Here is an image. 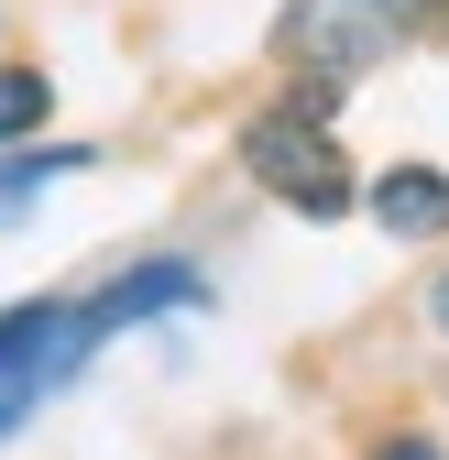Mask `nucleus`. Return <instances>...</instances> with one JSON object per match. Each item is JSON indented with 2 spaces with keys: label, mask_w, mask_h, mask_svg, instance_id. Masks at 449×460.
Instances as JSON below:
<instances>
[{
  "label": "nucleus",
  "mask_w": 449,
  "mask_h": 460,
  "mask_svg": "<svg viewBox=\"0 0 449 460\" xmlns=\"http://www.w3.org/2000/svg\"><path fill=\"white\" fill-rule=\"evenodd\" d=\"M438 0H286V22H274V55L307 77H362L373 55H395Z\"/></svg>",
  "instance_id": "obj_1"
},
{
  "label": "nucleus",
  "mask_w": 449,
  "mask_h": 460,
  "mask_svg": "<svg viewBox=\"0 0 449 460\" xmlns=\"http://www.w3.org/2000/svg\"><path fill=\"white\" fill-rule=\"evenodd\" d=\"M242 164L263 176V198H286L307 219H340L362 187H351V154L329 143V121H296V110H274V121L242 132Z\"/></svg>",
  "instance_id": "obj_2"
},
{
  "label": "nucleus",
  "mask_w": 449,
  "mask_h": 460,
  "mask_svg": "<svg viewBox=\"0 0 449 460\" xmlns=\"http://www.w3.org/2000/svg\"><path fill=\"white\" fill-rule=\"evenodd\" d=\"M88 340H99V307H12L0 318V428H22L88 362Z\"/></svg>",
  "instance_id": "obj_3"
},
{
  "label": "nucleus",
  "mask_w": 449,
  "mask_h": 460,
  "mask_svg": "<svg viewBox=\"0 0 449 460\" xmlns=\"http://www.w3.org/2000/svg\"><path fill=\"white\" fill-rule=\"evenodd\" d=\"M373 219L395 230V242H438V230H449V176H438V164H395V176H373Z\"/></svg>",
  "instance_id": "obj_4"
},
{
  "label": "nucleus",
  "mask_w": 449,
  "mask_h": 460,
  "mask_svg": "<svg viewBox=\"0 0 449 460\" xmlns=\"http://www.w3.org/2000/svg\"><path fill=\"white\" fill-rule=\"evenodd\" d=\"M77 164H88L77 143H66V154H0V230H12V219H22V208L55 187V176H77Z\"/></svg>",
  "instance_id": "obj_5"
},
{
  "label": "nucleus",
  "mask_w": 449,
  "mask_h": 460,
  "mask_svg": "<svg viewBox=\"0 0 449 460\" xmlns=\"http://www.w3.org/2000/svg\"><path fill=\"white\" fill-rule=\"evenodd\" d=\"M44 110H55L44 66H0V143H22V132H44Z\"/></svg>",
  "instance_id": "obj_6"
},
{
  "label": "nucleus",
  "mask_w": 449,
  "mask_h": 460,
  "mask_svg": "<svg viewBox=\"0 0 449 460\" xmlns=\"http://www.w3.org/2000/svg\"><path fill=\"white\" fill-rule=\"evenodd\" d=\"M373 460H438V438H383Z\"/></svg>",
  "instance_id": "obj_7"
},
{
  "label": "nucleus",
  "mask_w": 449,
  "mask_h": 460,
  "mask_svg": "<svg viewBox=\"0 0 449 460\" xmlns=\"http://www.w3.org/2000/svg\"><path fill=\"white\" fill-rule=\"evenodd\" d=\"M427 318H438V329H449V274H438V285H427Z\"/></svg>",
  "instance_id": "obj_8"
}]
</instances>
